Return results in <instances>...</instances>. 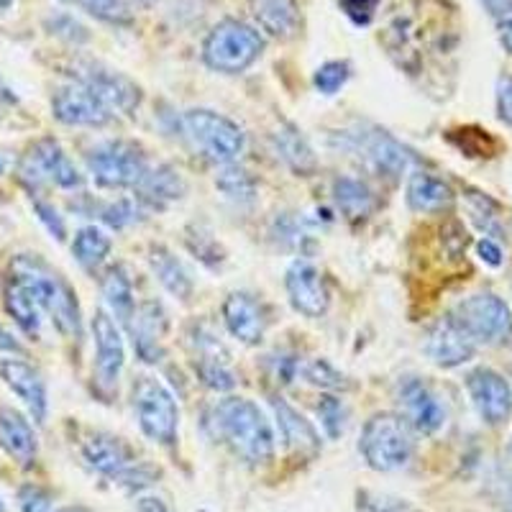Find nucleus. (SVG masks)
<instances>
[{
	"instance_id": "f257e3e1",
	"label": "nucleus",
	"mask_w": 512,
	"mask_h": 512,
	"mask_svg": "<svg viewBox=\"0 0 512 512\" xmlns=\"http://www.w3.org/2000/svg\"><path fill=\"white\" fill-rule=\"evenodd\" d=\"M210 431L246 464H267L274 459L277 436L264 410L249 397H223L208 418Z\"/></svg>"
},
{
	"instance_id": "f03ea898",
	"label": "nucleus",
	"mask_w": 512,
	"mask_h": 512,
	"mask_svg": "<svg viewBox=\"0 0 512 512\" xmlns=\"http://www.w3.org/2000/svg\"><path fill=\"white\" fill-rule=\"evenodd\" d=\"M11 274L34 292L41 310L49 315L52 326L62 336L75 338V341L82 336V313L80 303H77V292L72 290V285L64 280L62 274L54 272L36 254L13 256Z\"/></svg>"
},
{
	"instance_id": "7ed1b4c3",
	"label": "nucleus",
	"mask_w": 512,
	"mask_h": 512,
	"mask_svg": "<svg viewBox=\"0 0 512 512\" xmlns=\"http://www.w3.org/2000/svg\"><path fill=\"white\" fill-rule=\"evenodd\" d=\"M359 451L374 472H400L415 454V431L400 413H377L361 431Z\"/></svg>"
},
{
	"instance_id": "20e7f679",
	"label": "nucleus",
	"mask_w": 512,
	"mask_h": 512,
	"mask_svg": "<svg viewBox=\"0 0 512 512\" xmlns=\"http://www.w3.org/2000/svg\"><path fill=\"white\" fill-rule=\"evenodd\" d=\"M131 408L141 433L149 441L159 446H175L180 436V405L162 379L139 374L131 384Z\"/></svg>"
},
{
	"instance_id": "39448f33",
	"label": "nucleus",
	"mask_w": 512,
	"mask_h": 512,
	"mask_svg": "<svg viewBox=\"0 0 512 512\" xmlns=\"http://www.w3.org/2000/svg\"><path fill=\"white\" fill-rule=\"evenodd\" d=\"M264 52V36L254 26L226 18L213 26L203 41V59L210 70L223 75H239L246 72Z\"/></svg>"
},
{
	"instance_id": "423d86ee",
	"label": "nucleus",
	"mask_w": 512,
	"mask_h": 512,
	"mask_svg": "<svg viewBox=\"0 0 512 512\" xmlns=\"http://www.w3.org/2000/svg\"><path fill=\"white\" fill-rule=\"evenodd\" d=\"M180 126L187 139L198 146L210 162L231 164L244 154V128L223 113L210 111V108H190L182 113Z\"/></svg>"
},
{
	"instance_id": "0eeeda50",
	"label": "nucleus",
	"mask_w": 512,
	"mask_h": 512,
	"mask_svg": "<svg viewBox=\"0 0 512 512\" xmlns=\"http://www.w3.org/2000/svg\"><path fill=\"white\" fill-rule=\"evenodd\" d=\"M85 164L95 185L103 190H134L152 162L134 141L105 139L88 149Z\"/></svg>"
},
{
	"instance_id": "6e6552de",
	"label": "nucleus",
	"mask_w": 512,
	"mask_h": 512,
	"mask_svg": "<svg viewBox=\"0 0 512 512\" xmlns=\"http://www.w3.org/2000/svg\"><path fill=\"white\" fill-rule=\"evenodd\" d=\"M341 146L346 152L356 154L377 175L397 180L408 169L415 167V154L408 146L397 141L395 136L382 131V128H359V131H344Z\"/></svg>"
},
{
	"instance_id": "1a4fd4ad",
	"label": "nucleus",
	"mask_w": 512,
	"mask_h": 512,
	"mask_svg": "<svg viewBox=\"0 0 512 512\" xmlns=\"http://www.w3.org/2000/svg\"><path fill=\"white\" fill-rule=\"evenodd\" d=\"M451 315L477 346H500L512 336V310L495 292L464 297Z\"/></svg>"
},
{
	"instance_id": "9d476101",
	"label": "nucleus",
	"mask_w": 512,
	"mask_h": 512,
	"mask_svg": "<svg viewBox=\"0 0 512 512\" xmlns=\"http://www.w3.org/2000/svg\"><path fill=\"white\" fill-rule=\"evenodd\" d=\"M18 175L31 192L44 185H54L59 190H80L85 185L80 169L52 136H44L31 144L26 157L18 164Z\"/></svg>"
},
{
	"instance_id": "9b49d317",
	"label": "nucleus",
	"mask_w": 512,
	"mask_h": 512,
	"mask_svg": "<svg viewBox=\"0 0 512 512\" xmlns=\"http://www.w3.org/2000/svg\"><path fill=\"white\" fill-rule=\"evenodd\" d=\"M72 77H75L72 82H80L88 90H93L113 113H123V116H134L136 108L141 105V98H144L141 88L131 77L100 62H80Z\"/></svg>"
},
{
	"instance_id": "f8f14e48",
	"label": "nucleus",
	"mask_w": 512,
	"mask_h": 512,
	"mask_svg": "<svg viewBox=\"0 0 512 512\" xmlns=\"http://www.w3.org/2000/svg\"><path fill=\"white\" fill-rule=\"evenodd\" d=\"M95 344V382L100 392H113L121 379L123 364H126V344H123L121 326L105 308L95 310L90 320Z\"/></svg>"
},
{
	"instance_id": "ddd939ff",
	"label": "nucleus",
	"mask_w": 512,
	"mask_h": 512,
	"mask_svg": "<svg viewBox=\"0 0 512 512\" xmlns=\"http://www.w3.org/2000/svg\"><path fill=\"white\" fill-rule=\"evenodd\" d=\"M400 415L420 436H433L446 423V408L433 387L420 377H402L395 387Z\"/></svg>"
},
{
	"instance_id": "4468645a",
	"label": "nucleus",
	"mask_w": 512,
	"mask_h": 512,
	"mask_svg": "<svg viewBox=\"0 0 512 512\" xmlns=\"http://www.w3.org/2000/svg\"><path fill=\"white\" fill-rule=\"evenodd\" d=\"M466 395L487 425H505L512 418V384L497 369L477 367L464 377Z\"/></svg>"
},
{
	"instance_id": "2eb2a0df",
	"label": "nucleus",
	"mask_w": 512,
	"mask_h": 512,
	"mask_svg": "<svg viewBox=\"0 0 512 512\" xmlns=\"http://www.w3.org/2000/svg\"><path fill=\"white\" fill-rule=\"evenodd\" d=\"M285 290L290 305L305 318H323L331 308V287L315 264L297 259L285 274Z\"/></svg>"
},
{
	"instance_id": "dca6fc26",
	"label": "nucleus",
	"mask_w": 512,
	"mask_h": 512,
	"mask_svg": "<svg viewBox=\"0 0 512 512\" xmlns=\"http://www.w3.org/2000/svg\"><path fill=\"white\" fill-rule=\"evenodd\" d=\"M52 113L64 126H85V128H103L113 121L116 113L80 82H70L54 93Z\"/></svg>"
},
{
	"instance_id": "f3484780",
	"label": "nucleus",
	"mask_w": 512,
	"mask_h": 512,
	"mask_svg": "<svg viewBox=\"0 0 512 512\" xmlns=\"http://www.w3.org/2000/svg\"><path fill=\"white\" fill-rule=\"evenodd\" d=\"M0 379L11 387L13 395L24 402L34 423H47L49 415V392L47 382L39 369L18 356H3L0 359Z\"/></svg>"
},
{
	"instance_id": "a211bd4d",
	"label": "nucleus",
	"mask_w": 512,
	"mask_h": 512,
	"mask_svg": "<svg viewBox=\"0 0 512 512\" xmlns=\"http://www.w3.org/2000/svg\"><path fill=\"white\" fill-rule=\"evenodd\" d=\"M425 356L441 369H456L464 367L477 354V344H474L469 333L456 323L454 315L436 320V326L428 331V338L423 344Z\"/></svg>"
},
{
	"instance_id": "6ab92c4d",
	"label": "nucleus",
	"mask_w": 512,
	"mask_h": 512,
	"mask_svg": "<svg viewBox=\"0 0 512 512\" xmlns=\"http://www.w3.org/2000/svg\"><path fill=\"white\" fill-rule=\"evenodd\" d=\"M195 374L213 392H231L236 387V372L231 369V354L221 336L210 328H198L195 338Z\"/></svg>"
},
{
	"instance_id": "aec40b11",
	"label": "nucleus",
	"mask_w": 512,
	"mask_h": 512,
	"mask_svg": "<svg viewBox=\"0 0 512 512\" xmlns=\"http://www.w3.org/2000/svg\"><path fill=\"white\" fill-rule=\"evenodd\" d=\"M167 310L157 300L136 303L134 315L128 320L126 331L131 333V344L144 364H157L164 356V336H167Z\"/></svg>"
},
{
	"instance_id": "412c9836",
	"label": "nucleus",
	"mask_w": 512,
	"mask_h": 512,
	"mask_svg": "<svg viewBox=\"0 0 512 512\" xmlns=\"http://www.w3.org/2000/svg\"><path fill=\"white\" fill-rule=\"evenodd\" d=\"M80 454L90 469L108 479H121L131 466L139 464L136 451L123 438L105 431H90L80 441Z\"/></svg>"
},
{
	"instance_id": "4be33fe9",
	"label": "nucleus",
	"mask_w": 512,
	"mask_h": 512,
	"mask_svg": "<svg viewBox=\"0 0 512 512\" xmlns=\"http://www.w3.org/2000/svg\"><path fill=\"white\" fill-rule=\"evenodd\" d=\"M223 326L239 344L259 346L267 333V315L262 303L249 292H231L221 305Z\"/></svg>"
},
{
	"instance_id": "5701e85b",
	"label": "nucleus",
	"mask_w": 512,
	"mask_h": 512,
	"mask_svg": "<svg viewBox=\"0 0 512 512\" xmlns=\"http://www.w3.org/2000/svg\"><path fill=\"white\" fill-rule=\"evenodd\" d=\"M187 182L172 164H149L134 187V200L141 208L162 210L185 198Z\"/></svg>"
},
{
	"instance_id": "b1692460",
	"label": "nucleus",
	"mask_w": 512,
	"mask_h": 512,
	"mask_svg": "<svg viewBox=\"0 0 512 512\" xmlns=\"http://www.w3.org/2000/svg\"><path fill=\"white\" fill-rule=\"evenodd\" d=\"M0 448L21 466H31L39 454L34 425L11 405H0Z\"/></svg>"
},
{
	"instance_id": "393cba45",
	"label": "nucleus",
	"mask_w": 512,
	"mask_h": 512,
	"mask_svg": "<svg viewBox=\"0 0 512 512\" xmlns=\"http://www.w3.org/2000/svg\"><path fill=\"white\" fill-rule=\"evenodd\" d=\"M269 405H272L282 443L287 448H292V451H300V454H315L320 448V433L315 431V425L300 410L292 408L285 397L274 395L269 400Z\"/></svg>"
},
{
	"instance_id": "a878e982",
	"label": "nucleus",
	"mask_w": 512,
	"mask_h": 512,
	"mask_svg": "<svg viewBox=\"0 0 512 512\" xmlns=\"http://www.w3.org/2000/svg\"><path fill=\"white\" fill-rule=\"evenodd\" d=\"M146 259H149V269H152V274L157 277L159 285H162L172 297L187 303L192 297V292H195V282H192V274L187 272L185 264L175 256V251L167 249V246L162 244H154L152 249H149V256H146Z\"/></svg>"
},
{
	"instance_id": "bb28decb",
	"label": "nucleus",
	"mask_w": 512,
	"mask_h": 512,
	"mask_svg": "<svg viewBox=\"0 0 512 512\" xmlns=\"http://www.w3.org/2000/svg\"><path fill=\"white\" fill-rule=\"evenodd\" d=\"M3 305H6V313L11 315L13 323L21 328V333H26L29 338L41 336V323H44L41 315H44V310H41L34 292L13 274L6 280V287H3Z\"/></svg>"
},
{
	"instance_id": "cd10ccee",
	"label": "nucleus",
	"mask_w": 512,
	"mask_h": 512,
	"mask_svg": "<svg viewBox=\"0 0 512 512\" xmlns=\"http://www.w3.org/2000/svg\"><path fill=\"white\" fill-rule=\"evenodd\" d=\"M405 200H408V208L413 213H441L454 203V190L441 177L415 169L408 180Z\"/></svg>"
},
{
	"instance_id": "c85d7f7f",
	"label": "nucleus",
	"mask_w": 512,
	"mask_h": 512,
	"mask_svg": "<svg viewBox=\"0 0 512 512\" xmlns=\"http://www.w3.org/2000/svg\"><path fill=\"white\" fill-rule=\"evenodd\" d=\"M274 152L287 167L300 177H310L318 169V157H315L313 146L305 139L303 131L292 123H282L277 131L272 134Z\"/></svg>"
},
{
	"instance_id": "c756f323",
	"label": "nucleus",
	"mask_w": 512,
	"mask_h": 512,
	"mask_svg": "<svg viewBox=\"0 0 512 512\" xmlns=\"http://www.w3.org/2000/svg\"><path fill=\"white\" fill-rule=\"evenodd\" d=\"M100 290H103L108 313L116 318L118 326L126 328L128 320H131V315L136 310L134 282L128 277L126 267L123 264H113V267L105 269V274L100 277Z\"/></svg>"
},
{
	"instance_id": "7c9ffc66",
	"label": "nucleus",
	"mask_w": 512,
	"mask_h": 512,
	"mask_svg": "<svg viewBox=\"0 0 512 512\" xmlns=\"http://www.w3.org/2000/svg\"><path fill=\"white\" fill-rule=\"evenodd\" d=\"M333 200L349 221H364L377 208V195L359 177H336L333 180Z\"/></svg>"
},
{
	"instance_id": "2f4dec72",
	"label": "nucleus",
	"mask_w": 512,
	"mask_h": 512,
	"mask_svg": "<svg viewBox=\"0 0 512 512\" xmlns=\"http://www.w3.org/2000/svg\"><path fill=\"white\" fill-rule=\"evenodd\" d=\"M113 249V239L108 236V231H103L100 226H85L75 233L72 239V256L77 259L82 269L95 272L100 264L108 259Z\"/></svg>"
},
{
	"instance_id": "473e14b6",
	"label": "nucleus",
	"mask_w": 512,
	"mask_h": 512,
	"mask_svg": "<svg viewBox=\"0 0 512 512\" xmlns=\"http://www.w3.org/2000/svg\"><path fill=\"white\" fill-rule=\"evenodd\" d=\"M256 21L267 34L287 36L295 34L297 29V6L295 0H256L254 3Z\"/></svg>"
},
{
	"instance_id": "72a5a7b5",
	"label": "nucleus",
	"mask_w": 512,
	"mask_h": 512,
	"mask_svg": "<svg viewBox=\"0 0 512 512\" xmlns=\"http://www.w3.org/2000/svg\"><path fill=\"white\" fill-rule=\"evenodd\" d=\"M300 377L305 379L313 387H320V390L328 392H346L351 390V382L344 372H338L328 359H308L300 361Z\"/></svg>"
},
{
	"instance_id": "f704fd0d",
	"label": "nucleus",
	"mask_w": 512,
	"mask_h": 512,
	"mask_svg": "<svg viewBox=\"0 0 512 512\" xmlns=\"http://www.w3.org/2000/svg\"><path fill=\"white\" fill-rule=\"evenodd\" d=\"M221 172L216 177V187L231 200H239V203H249L254 200V192H256V182L254 177L246 172L244 167H239L236 162L231 164H221Z\"/></svg>"
},
{
	"instance_id": "c9c22d12",
	"label": "nucleus",
	"mask_w": 512,
	"mask_h": 512,
	"mask_svg": "<svg viewBox=\"0 0 512 512\" xmlns=\"http://www.w3.org/2000/svg\"><path fill=\"white\" fill-rule=\"evenodd\" d=\"M318 418L320 425H323V431L331 441L344 436L346 423H349V408H346V402L336 395H328L318 402Z\"/></svg>"
},
{
	"instance_id": "e433bc0d",
	"label": "nucleus",
	"mask_w": 512,
	"mask_h": 512,
	"mask_svg": "<svg viewBox=\"0 0 512 512\" xmlns=\"http://www.w3.org/2000/svg\"><path fill=\"white\" fill-rule=\"evenodd\" d=\"M139 213H141V205L131 198H118L111 200V203H100L98 210H93V216H98L105 226L111 228H126V226H134L139 221Z\"/></svg>"
},
{
	"instance_id": "4c0bfd02",
	"label": "nucleus",
	"mask_w": 512,
	"mask_h": 512,
	"mask_svg": "<svg viewBox=\"0 0 512 512\" xmlns=\"http://www.w3.org/2000/svg\"><path fill=\"white\" fill-rule=\"evenodd\" d=\"M351 77V64L346 59H333V62L320 64L318 70H315L313 82L318 93L323 95H336L338 90L344 88L346 82Z\"/></svg>"
},
{
	"instance_id": "58836bf2",
	"label": "nucleus",
	"mask_w": 512,
	"mask_h": 512,
	"mask_svg": "<svg viewBox=\"0 0 512 512\" xmlns=\"http://www.w3.org/2000/svg\"><path fill=\"white\" fill-rule=\"evenodd\" d=\"M77 6L85 8L90 16L108 21V24H128L131 11H128L126 0H75Z\"/></svg>"
},
{
	"instance_id": "ea45409f",
	"label": "nucleus",
	"mask_w": 512,
	"mask_h": 512,
	"mask_svg": "<svg viewBox=\"0 0 512 512\" xmlns=\"http://www.w3.org/2000/svg\"><path fill=\"white\" fill-rule=\"evenodd\" d=\"M47 26L54 36L70 41V44H85V41L90 39L88 29H85L75 16H70V13H57V16L49 18Z\"/></svg>"
},
{
	"instance_id": "a19ab883",
	"label": "nucleus",
	"mask_w": 512,
	"mask_h": 512,
	"mask_svg": "<svg viewBox=\"0 0 512 512\" xmlns=\"http://www.w3.org/2000/svg\"><path fill=\"white\" fill-rule=\"evenodd\" d=\"M18 507L21 512H54V497L44 487L24 484L18 489Z\"/></svg>"
},
{
	"instance_id": "79ce46f5",
	"label": "nucleus",
	"mask_w": 512,
	"mask_h": 512,
	"mask_svg": "<svg viewBox=\"0 0 512 512\" xmlns=\"http://www.w3.org/2000/svg\"><path fill=\"white\" fill-rule=\"evenodd\" d=\"M34 213H36V218L41 221V226L47 228L54 239L57 241L67 239V226H64V218L59 216V210L54 208L52 203H47V200H41V198H34Z\"/></svg>"
},
{
	"instance_id": "37998d69",
	"label": "nucleus",
	"mask_w": 512,
	"mask_h": 512,
	"mask_svg": "<svg viewBox=\"0 0 512 512\" xmlns=\"http://www.w3.org/2000/svg\"><path fill=\"white\" fill-rule=\"evenodd\" d=\"M338 3H341V11H344L356 26H367L374 18V13H377L382 0H338Z\"/></svg>"
},
{
	"instance_id": "c03bdc74",
	"label": "nucleus",
	"mask_w": 512,
	"mask_h": 512,
	"mask_svg": "<svg viewBox=\"0 0 512 512\" xmlns=\"http://www.w3.org/2000/svg\"><path fill=\"white\" fill-rule=\"evenodd\" d=\"M497 116L512 128V75H500L497 80Z\"/></svg>"
},
{
	"instance_id": "a18cd8bd",
	"label": "nucleus",
	"mask_w": 512,
	"mask_h": 512,
	"mask_svg": "<svg viewBox=\"0 0 512 512\" xmlns=\"http://www.w3.org/2000/svg\"><path fill=\"white\" fill-rule=\"evenodd\" d=\"M477 256L487 267L500 269L505 264V251H502L500 241L497 239H479L477 241Z\"/></svg>"
},
{
	"instance_id": "49530a36",
	"label": "nucleus",
	"mask_w": 512,
	"mask_h": 512,
	"mask_svg": "<svg viewBox=\"0 0 512 512\" xmlns=\"http://www.w3.org/2000/svg\"><path fill=\"white\" fill-rule=\"evenodd\" d=\"M492 18H512V0H479Z\"/></svg>"
},
{
	"instance_id": "de8ad7c7",
	"label": "nucleus",
	"mask_w": 512,
	"mask_h": 512,
	"mask_svg": "<svg viewBox=\"0 0 512 512\" xmlns=\"http://www.w3.org/2000/svg\"><path fill=\"white\" fill-rule=\"evenodd\" d=\"M0 354H3V356L24 354V346L18 344L16 336H13L11 331H6V328H3V326H0Z\"/></svg>"
},
{
	"instance_id": "09e8293b",
	"label": "nucleus",
	"mask_w": 512,
	"mask_h": 512,
	"mask_svg": "<svg viewBox=\"0 0 512 512\" xmlns=\"http://www.w3.org/2000/svg\"><path fill=\"white\" fill-rule=\"evenodd\" d=\"M136 512H172L169 505L159 497H139L136 500Z\"/></svg>"
},
{
	"instance_id": "8fccbe9b",
	"label": "nucleus",
	"mask_w": 512,
	"mask_h": 512,
	"mask_svg": "<svg viewBox=\"0 0 512 512\" xmlns=\"http://www.w3.org/2000/svg\"><path fill=\"white\" fill-rule=\"evenodd\" d=\"M500 502L507 512H512V474H502L500 479Z\"/></svg>"
},
{
	"instance_id": "3c124183",
	"label": "nucleus",
	"mask_w": 512,
	"mask_h": 512,
	"mask_svg": "<svg viewBox=\"0 0 512 512\" xmlns=\"http://www.w3.org/2000/svg\"><path fill=\"white\" fill-rule=\"evenodd\" d=\"M18 103V98L13 95V90L8 88L6 82H3V77H0V105H13Z\"/></svg>"
},
{
	"instance_id": "603ef678",
	"label": "nucleus",
	"mask_w": 512,
	"mask_h": 512,
	"mask_svg": "<svg viewBox=\"0 0 512 512\" xmlns=\"http://www.w3.org/2000/svg\"><path fill=\"white\" fill-rule=\"evenodd\" d=\"M502 44L512 52V24H507L505 31H502Z\"/></svg>"
},
{
	"instance_id": "864d4df0",
	"label": "nucleus",
	"mask_w": 512,
	"mask_h": 512,
	"mask_svg": "<svg viewBox=\"0 0 512 512\" xmlns=\"http://www.w3.org/2000/svg\"><path fill=\"white\" fill-rule=\"evenodd\" d=\"M54 512H93V510H88V507H82V505H67L62 507V510H54Z\"/></svg>"
},
{
	"instance_id": "5fc2aeb1",
	"label": "nucleus",
	"mask_w": 512,
	"mask_h": 512,
	"mask_svg": "<svg viewBox=\"0 0 512 512\" xmlns=\"http://www.w3.org/2000/svg\"><path fill=\"white\" fill-rule=\"evenodd\" d=\"M11 3L13 0H0V13H6L8 8H11Z\"/></svg>"
},
{
	"instance_id": "6e6d98bb",
	"label": "nucleus",
	"mask_w": 512,
	"mask_h": 512,
	"mask_svg": "<svg viewBox=\"0 0 512 512\" xmlns=\"http://www.w3.org/2000/svg\"><path fill=\"white\" fill-rule=\"evenodd\" d=\"M141 3V0H139ZM154 3H157V0H146V6H154Z\"/></svg>"
},
{
	"instance_id": "4d7b16f0",
	"label": "nucleus",
	"mask_w": 512,
	"mask_h": 512,
	"mask_svg": "<svg viewBox=\"0 0 512 512\" xmlns=\"http://www.w3.org/2000/svg\"><path fill=\"white\" fill-rule=\"evenodd\" d=\"M0 512H6V507H3V502H0Z\"/></svg>"
},
{
	"instance_id": "13d9d810",
	"label": "nucleus",
	"mask_w": 512,
	"mask_h": 512,
	"mask_svg": "<svg viewBox=\"0 0 512 512\" xmlns=\"http://www.w3.org/2000/svg\"><path fill=\"white\" fill-rule=\"evenodd\" d=\"M510 456H512V438H510Z\"/></svg>"
},
{
	"instance_id": "bf43d9fd",
	"label": "nucleus",
	"mask_w": 512,
	"mask_h": 512,
	"mask_svg": "<svg viewBox=\"0 0 512 512\" xmlns=\"http://www.w3.org/2000/svg\"><path fill=\"white\" fill-rule=\"evenodd\" d=\"M0 172H3V164H0Z\"/></svg>"
}]
</instances>
